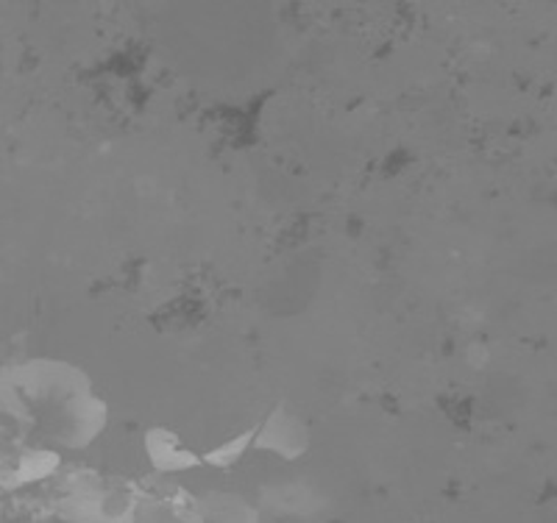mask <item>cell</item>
<instances>
[{
    "instance_id": "8992f818",
    "label": "cell",
    "mask_w": 557,
    "mask_h": 523,
    "mask_svg": "<svg viewBox=\"0 0 557 523\" xmlns=\"http://www.w3.org/2000/svg\"><path fill=\"white\" fill-rule=\"evenodd\" d=\"M268 510L273 515H290V518H310L312 512L323 510V496L312 490L310 485H282V487H268L262 496Z\"/></svg>"
},
{
    "instance_id": "3957f363",
    "label": "cell",
    "mask_w": 557,
    "mask_h": 523,
    "mask_svg": "<svg viewBox=\"0 0 557 523\" xmlns=\"http://www.w3.org/2000/svg\"><path fill=\"white\" fill-rule=\"evenodd\" d=\"M109 423V407L103 398L87 390L67 401L53 418V432L57 440L67 448H87L89 443H96L98 435H103Z\"/></svg>"
},
{
    "instance_id": "5b68a950",
    "label": "cell",
    "mask_w": 557,
    "mask_h": 523,
    "mask_svg": "<svg viewBox=\"0 0 557 523\" xmlns=\"http://www.w3.org/2000/svg\"><path fill=\"white\" fill-rule=\"evenodd\" d=\"M57 468H59L57 451H51V448H32V451H23V454L14 457L12 465L0 473V485L7 487V490L37 485V482L48 480Z\"/></svg>"
},
{
    "instance_id": "30bf717a",
    "label": "cell",
    "mask_w": 557,
    "mask_h": 523,
    "mask_svg": "<svg viewBox=\"0 0 557 523\" xmlns=\"http://www.w3.org/2000/svg\"><path fill=\"white\" fill-rule=\"evenodd\" d=\"M162 505H165V510L171 512L178 523H203L201 498H198L196 493L184 490V487H173Z\"/></svg>"
},
{
    "instance_id": "6da1fadb",
    "label": "cell",
    "mask_w": 557,
    "mask_h": 523,
    "mask_svg": "<svg viewBox=\"0 0 557 523\" xmlns=\"http://www.w3.org/2000/svg\"><path fill=\"white\" fill-rule=\"evenodd\" d=\"M92 390L87 373L59 360H34L0 373V403L17 418H34L37 410L59 415L64 403Z\"/></svg>"
},
{
    "instance_id": "52a82bcc",
    "label": "cell",
    "mask_w": 557,
    "mask_h": 523,
    "mask_svg": "<svg viewBox=\"0 0 557 523\" xmlns=\"http://www.w3.org/2000/svg\"><path fill=\"white\" fill-rule=\"evenodd\" d=\"M201 498L203 523H262L260 507H253L240 493H207Z\"/></svg>"
},
{
    "instance_id": "9c48e42d",
    "label": "cell",
    "mask_w": 557,
    "mask_h": 523,
    "mask_svg": "<svg viewBox=\"0 0 557 523\" xmlns=\"http://www.w3.org/2000/svg\"><path fill=\"white\" fill-rule=\"evenodd\" d=\"M253 432H257V426L240 432V435H235L232 440L221 443L218 448H209L207 454H201V465H212V468H218V471H228V468H235L237 462H240L243 457L251 451Z\"/></svg>"
},
{
    "instance_id": "7a4b0ae2",
    "label": "cell",
    "mask_w": 557,
    "mask_h": 523,
    "mask_svg": "<svg viewBox=\"0 0 557 523\" xmlns=\"http://www.w3.org/2000/svg\"><path fill=\"white\" fill-rule=\"evenodd\" d=\"M310 440V426L305 418L293 412L287 403H276L253 432L251 448L260 454H273L276 460L296 462L307 454Z\"/></svg>"
},
{
    "instance_id": "ba28073f",
    "label": "cell",
    "mask_w": 557,
    "mask_h": 523,
    "mask_svg": "<svg viewBox=\"0 0 557 523\" xmlns=\"http://www.w3.org/2000/svg\"><path fill=\"white\" fill-rule=\"evenodd\" d=\"M57 512L67 523H103V490L96 485L73 487Z\"/></svg>"
},
{
    "instance_id": "7c38bea8",
    "label": "cell",
    "mask_w": 557,
    "mask_h": 523,
    "mask_svg": "<svg viewBox=\"0 0 557 523\" xmlns=\"http://www.w3.org/2000/svg\"><path fill=\"white\" fill-rule=\"evenodd\" d=\"M466 362H469L471 368H485L487 362H491V351H487L485 343H471L469 348H466Z\"/></svg>"
},
{
    "instance_id": "277c9868",
    "label": "cell",
    "mask_w": 557,
    "mask_h": 523,
    "mask_svg": "<svg viewBox=\"0 0 557 523\" xmlns=\"http://www.w3.org/2000/svg\"><path fill=\"white\" fill-rule=\"evenodd\" d=\"M143 446H146V457L157 473H184L201 468V454L184 446L182 437L168 426L148 429L143 437Z\"/></svg>"
},
{
    "instance_id": "8fae6325",
    "label": "cell",
    "mask_w": 557,
    "mask_h": 523,
    "mask_svg": "<svg viewBox=\"0 0 557 523\" xmlns=\"http://www.w3.org/2000/svg\"><path fill=\"white\" fill-rule=\"evenodd\" d=\"M134 523H178V521L165 510V505H148L143 507V510H137Z\"/></svg>"
}]
</instances>
